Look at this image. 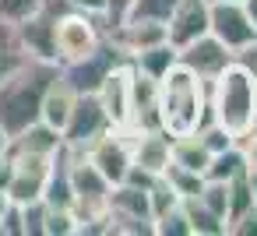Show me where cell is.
I'll list each match as a JSON object with an SVG mask.
<instances>
[{"label": "cell", "mask_w": 257, "mask_h": 236, "mask_svg": "<svg viewBox=\"0 0 257 236\" xmlns=\"http://www.w3.org/2000/svg\"><path fill=\"white\" fill-rule=\"evenodd\" d=\"M208 120L222 124L236 138V145L250 131H257V81L246 64L232 60L208 81Z\"/></svg>", "instance_id": "6da1fadb"}, {"label": "cell", "mask_w": 257, "mask_h": 236, "mask_svg": "<svg viewBox=\"0 0 257 236\" xmlns=\"http://www.w3.org/2000/svg\"><path fill=\"white\" fill-rule=\"evenodd\" d=\"M155 106H159V127L169 138L190 134L208 120V81L187 71L183 64H173L159 78Z\"/></svg>", "instance_id": "7a4b0ae2"}, {"label": "cell", "mask_w": 257, "mask_h": 236, "mask_svg": "<svg viewBox=\"0 0 257 236\" xmlns=\"http://www.w3.org/2000/svg\"><path fill=\"white\" fill-rule=\"evenodd\" d=\"M57 71H60V64L29 57L22 67H15L4 81H0V127H4L11 138L39 120L43 92L57 78Z\"/></svg>", "instance_id": "3957f363"}, {"label": "cell", "mask_w": 257, "mask_h": 236, "mask_svg": "<svg viewBox=\"0 0 257 236\" xmlns=\"http://www.w3.org/2000/svg\"><path fill=\"white\" fill-rule=\"evenodd\" d=\"M106 32L99 25L95 15H85V11H60L57 22H53V53H57V64H78L85 57H92L99 46H102Z\"/></svg>", "instance_id": "277c9868"}, {"label": "cell", "mask_w": 257, "mask_h": 236, "mask_svg": "<svg viewBox=\"0 0 257 236\" xmlns=\"http://www.w3.org/2000/svg\"><path fill=\"white\" fill-rule=\"evenodd\" d=\"M57 155V152H53ZM53 155H39V152H25V148H15L8 145L4 159H8V183H4V194L11 204H29V201H43V187H46V176H50V166H53Z\"/></svg>", "instance_id": "5b68a950"}, {"label": "cell", "mask_w": 257, "mask_h": 236, "mask_svg": "<svg viewBox=\"0 0 257 236\" xmlns=\"http://www.w3.org/2000/svg\"><path fill=\"white\" fill-rule=\"evenodd\" d=\"M208 32L236 57L239 50L257 43V29L243 11V0H211L208 4Z\"/></svg>", "instance_id": "8992f818"}, {"label": "cell", "mask_w": 257, "mask_h": 236, "mask_svg": "<svg viewBox=\"0 0 257 236\" xmlns=\"http://www.w3.org/2000/svg\"><path fill=\"white\" fill-rule=\"evenodd\" d=\"M106 131H109V120H106V113H102L95 92H78V95H74V106H71V116H67L64 131H60L64 145L74 148V152H85V148H88L99 134H106Z\"/></svg>", "instance_id": "52a82bcc"}, {"label": "cell", "mask_w": 257, "mask_h": 236, "mask_svg": "<svg viewBox=\"0 0 257 236\" xmlns=\"http://www.w3.org/2000/svg\"><path fill=\"white\" fill-rule=\"evenodd\" d=\"M85 159L116 187L123 183L127 169H131V141H127V131L123 127H109L106 134H99L88 148H85Z\"/></svg>", "instance_id": "ba28073f"}, {"label": "cell", "mask_w": 257, "mask_h": 236, "mask_svg": "<svg viewBox=\"0 0 257 236\" xmlns=\"http://www.w3.org/2000/svg\"><path fill=\"white\" fill-rule=\"evenodd\" d=\"M131 74H134L131 60H120L102 74V81L95 88V99H99L109 127H127V120H131Z\"/></svg>", "instance_id": "9c48e42d"}, {"label": "cell", "mask_w": 257, "mask_h": 236, "mask_svg": "<svg viewBox=\"0 0 257 236\" xmlns=\"http://www.w3.org/2000/svg\"><path fill=\"white\" fill-rule=\"evenodd\" d=\"M120 60H127V57H123L120 46L106 36L102 46H99L92 57H85V60H78V64H64V67H60V78H64L74 92H95L99 81H102V74H106L113 64H120Z\"/></svg>", "instance_id": "30bf717a"}, {"label": "cell", "mask_w": 257, "mask_h": 236, "mask_svg": "<svg viewBox=\"0 0 257 236\" xmlns=\"http://www.w3.org/2000/svg\"><path fill=\"white\" fill-rule=\"evenodd\" d=\"M232 60H236V57H232L211 32H204V36H197L194 43H187V46L176 50V64H183L187 71H194V74L204 78V81H211L215 74H222Z\"/></svg>", "instance_id": "8fae6325"}, {"label": "cell", "mask_w": 257, "mask_h": 236, "mask_svg": "<svg viewBox=\"0 0 257 236\" xmlns=\"http://www.w3.org/2000/svg\"><path fill=\"white\" fill-rule=\"evenodd\" d=\"M127 141H131V166H138V169H145L152 176H162V169L169 166V134L162 127H155V131H127Z\"/></svg>", "instance_id": "7c38bea8"}, {"label": "cell", "mask_w": 257, "mask_h": 236, "mask_svg": "<svg viewBox=\"0 0 257 236\" xmlns=\"http://www.w3.org/2000/svg\"><path fill=\"white\" fill-rule=\"evenodd\" d=\"M166 32H169V46H187L197 36L208 32V0H176L173 15L166 18Z\"/></svg>", "instance_id": "4fadbf2b"}, {"label": "cell", "mask_w": 257, "mask_h": 236, "mask_svg": "<svg viewBox=\"0 0 257 236\" xmlns=\"http://www.w3.org/2000/svg\"><path fill=\"white\" fill-rule=\"evenodd\" d=\"M74 88L60 78V71H57V78L46 85V92H43V102H39V120L43 124H50V127H57V131H64V124H67V116H71V106H74Z\"/></svg>", "instance_id": "5bb4252c"}, {"label": "cell", "mask_w": 257, "mask_h": 236, "mask_svg": "<svg viewBox=\"0 0 257 236\" xmlns=\"http://www.w3.org/2000/svg\"><path fill=\"white\" fill-rule=\"evenodd\" d=\"M208 159H211V152L204 148V141L197 138V131L169 138V162H176L183 169H194V173H204Z\"/></svg>", "instance_id": "9a60e30c"}, {"label": "cell", "mask_w": 257, "mask_h": 236, "mask_svg": "<svg viewBox=\"0 0 257 236\" xmlns=\"http://www.w3.org/2000/svg\"><path fill=\"white\" fill-rule=\"evenodd\" d=\"M11 145H15V148H25V152H39V155H53V152H60L64 138H60L57 127L36 120V124H29L25 131H18V134L11 138Z\"/></svg>", "instance_id": "2e32d148"}, {"label": "cell", "mask_w": 257, "mask_h": 236, "mask_svg": "<svg viewBox=\"0 0 257 236\" xmlns=\"http://www.w3.org/2000/svg\"><path fill=\"white\" fill-rule=\"evenodd\" d=\"M131 64H134V71H141V74H148V78H155V81H159V78L176 64V46L159 43V46H152V50L134 53V57H131Z\"/></svg>", "instance_id": "e0dca14e"}, {"label": "cell", "mask_w": 257, "mask_h": 236, "mask_svg": "<svg viewBox=\"0 0 257 236\" xmlns=\"http://www.w3.org/2000/svg\"><path fill=\"white\" fill-rule=\"evenodd\" d=\"M246 169V159H243V148L239 145H232V148H225V152H215L211 159H208V166H204V180H218V183H229L232 176H239Z\"/></svg>", "instance_id": "ac0fdd59"}, {"label": "cell", "mask_w": 257, "mask_h": 236, "mask_svg": "<svg viewBox=\"0 0 257 236\" xmlns=\"http://www.w3.org/2000/svg\"><path fill=\"white\" fill-rule=\"evenodd\" d=\"M180 208H183V215H187L194 236H225V222H222L215 211H208L197 197H183Z\"/></svg>", "instance_id": "d6986e66"}, {"label": "cell", "mask_w": 257, "mask_h": 236, "mask_svg": "<svg viewBox=\"0 0 257 236\" xmlns=\"http://www.w3.org/2000/svg\"><path fill=\"white\" fill-rule=\"evenodd\" d=\"M25 60H29V53H25L22 39H18V29L0 18V81H4L15 67H22Z\"/></svg>", "instance_id": "ffe728a7"}, {"label": "cell", "mask_w": 257, "mask_h": 236, "mask_svg": "<svg viewBox=\"0 0 257 236\" xmlns=\"http://www.w3.org/2000/svg\"><path fill=\"white\" fill-rule=\"evenodd\" d=\"M162 180H166L180 197H197V194H201V187H204V176H201V173L183 169V166H176V162H169V166L162 169Z\"/></svg>", "instance_id": "44dd1931"}, {"label": "cell", "mask_w": 257, "mask_h": 236, "mask_svg": "<svg viewBox=\"0 0 257 236\" xmlns=\"http://www.w3.org/2000/svg\"><path fill=\"white\" fill-rule=\"evenodd\" d=\"M257 201H253V194H250V183H246V169L239 173V176H232L229 180V208H225V225L232 222V218H239L246 208H253Z\"/></svg>", "instance_id": "7402d4cb"}, {"label": "cell", "mask_w": 257, "mask_h": 236, "mask_svg": "<svg viewBox=\"0 0 257 236\" xmlns=\"http://www.w3.org/2000/svg\"><path fill=\"white\" fill-rule=\"evenodd\" d=\"M180 201H183V197H180V194H176V190H173V187H169V183L159 176V180L148 187V208H152V222H155L159 215H166V211L180 208Z\"/></svg>", "instance_id": "603a6c76"}, {"label": "cell", "mask_w": 257, "mask_h": 236, "mask_svg": "<svg viewBox=\"0 0 257 236\" xmlns=\"http://www.w3.org/2000/svg\"><path fill=\"white\" fill-rule=\"evenodd\" d=\"M43 236H78V218H74V211H71V208H50V204H46Z\"/></svg>", "instance_id": "cb8c5ba5"}, {"label": "cell", "mask_w": 257, "mask_h": 236, "mask_svg": "<svg viewBox=\"0 0 257 236\" xmlns=\"http://www.w3.org/2000/svg\"><path fill=\"white\" fill-rule=\"evenodd\" d=\"M134 11V0H102V15H99V25L106 36H113Z\"/></svg>", "instance_id": "d4e9b609"}, {"label": "cell", "mask_w": 257, "mask_h": 236, "mask_svg": "<svg viewBox=\"0 0 257 236\" xmlns=\"http://www.w3.org/2000/svg\"><path fill=\"white\" fill-rule=\"evenodd\" d=\"M197 201L208 208V211H215L222 222H225V208H229V183H218V180H204V187H201V194H197Z\"/></svg>", "instance_id": "484cf974"}, {"label": "cell", "mask_w": 257, "mask_h": 236, "mask_svg": "<svg viewBox=\"0 0 257 236\" xmlns=\"http://www.w3.org/2000/svg\"><path fill=\"white\" fill-rule=\"evenodd\" d=\"M155 236H194V232H190V222H187V215H183V208H173V211L159 215V218H155Z\"/></svg>", "instance_id": "4316f807"}, {"label": "cell", "mask_w": 257, "mask_h": 236, "mask_svg": "<svg viewBox=\"0 0 257 236\" xmlns=\"http://www.w3.org/2000/svg\"><path fill=\"white\" fill-rule=\"evenodd\" d=\"M176 8V0H134V11L131 18H155V22H166Z\"/></svg>", "instance_id": "83f0119b"}, {"label": "cell", "mask_w": 257, "mask_h": 236, "mask_svg": "<svg viewBox=\"0 0 257 236\" xmlns=\"http://www.w3.org/2000/svg\"><path fill=\"white\" fill-rule=\"evenodd\" d=\"M39 4H43V0H0V18L11 22V25H18V22H25L29 15H36Z\"/></svg>", "instance_id": "f1b7e54d"}, {"label": "cell", "mask_w": 257, "mask_h": 236, "mask_svg": "<svg viewBox=\"0 0 257 236\" xmlns=\"http://www.w3.org/2000/svg\"><path fill=\"white\" fill-rule=\"evenodd\" d=\"M225 232H229V236H257V204L246 208L239 218H232V222L225 225Z\"/></svg>", "instance_id": "f546056e"}, {"label": "cell", "mask_w": 257, "mask_h": 236, "mask_svg": "<svg viewBox=\"0 0 257 236\" xmlns=\"http://www.w3.org/2000/svg\"><path fill=\"white\" fill-rule=\"evenodd\" d=\"M0 225H4V236H22V208L8 204L4 215H0Z\"/></svg>", "instance_id": "4dcf8cb0"}, {"label": "cell", "mask_w": 257, "mask_h": 236, "mask_svg": "<svg viewBox=\"0 0 257 236\" xmlns=\"http://www.w3.org/2000/svg\"><path fill=\"white\" fill-rule=\"evenodd\" d=\"M239 148H243V159H246V166H257V131H250V134L239 141Z\"/></svg>", "instance_id": "1f68e13d"}, {"label": "cell", "mask_w": 257, "mask_h": 236, "mask_svg": "<svg viewBox=\"0 0 257 236\" xmlns=\"http://www.w3.org/2000/svg\"><path fill=\"white\" fill-rule=\"evenodd\" d=\"M236 60H239V64H246V67L253 71V81H257V43H253V46H246V50H239V53H236Z\"/></svg>", "instance_id": "d6a6232c"}, {"label": "cell", "mask_w": 257, "mask_h": 236, "mask_svg": "<svg viewBox=\"0 0 257 236\" xmlns=\"http://www.w3.org/2000/svg\"><path fill=\"white\" fill-rule=\"evenodd\" d=\"M71 8L74 11H85V15H102V0H71Z\"/></svg>", "instance_id": "836d02e7"}, {"label": "cell", "mask_w": 257, "mask_h": 236, "mask_svg": "<svg viewBox=\"0 0 257 236\" xmlns=\"http://www.w3.org/2000/svg\"><path fill=\"white\" fill-rule=\"evenodd\" d=\"M246 183H250V194L257 201V166H246Z\"/></svg>", "instance_id": "e575fe53"}, {"label": "cell", "mask_w": 257, "mask_h": 236, "mask_svg": "<svg viewBox=\"0 0 257 236\" xmlns=\"http://www.w3.org/2000/svg\"><path fill=\"white\" fill-rule=\"evenodd\" d=\"M243 11L250 15V22H253V29H257V0H243Z\"/></svg>", "instance_id": "d590c367"}, {"label": "cell", "mask_w": 257, "mask_h": 236, "mask_svg": "<svg viewBox=\"0 0 257 236\" xmlns=\"http://www.w3.org/2000/svg\"><path fill=\"white\" fill-rule=\"evenodd\" d=\"M8 145H11V134H8L4 127H0V155H4V152H8Z\"/></svg>", "instance_id": "8d00e7d4"}, {"label": "cell", "mask_w": 257, "mask_h": 236, "mask_svg": "<svg viewBox=\"0 0 257 236\" xmlns=\"http://www.w3.org/2000/svg\"><path fill=\"white\" fill-rule=\"evenodd\" d=\"M208 4H211V0H208Z\"/></svg>", "instance_id": "74e56055"}]
</instances>
